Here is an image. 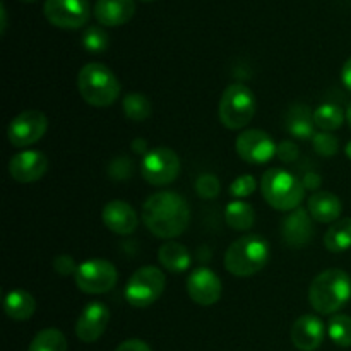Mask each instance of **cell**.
Wrapping results in <instances>:
<instances>
[{"label":"cell","mask_w":351,"mask_h":351,"mask_svg":"<svg viewBox=\"0 0 351 351\" xmlns=\"http://www.w3.org/2000/svg\"><path fill=\"white\" fill-rule=\"evenodd\" d=\"M141 218L154 237L173 240L187 230L191 221V208L177 192H156L143 204Z\"/></svg>","instance_id":"6da1fadb"},{"label":"cell","mask_w":351,"mask_h":351,"mask_svg":"<svg viewBox=\"0 0 351 351\" xmlns=\"http://www.w3.org/2000/svg\"><path fill=\"white\" fill-rule=\"evenodd\" d=\"M351 298V278L343 269H326L312 280L308 302L317 314L335 315Z\"/></svg>","instance_id":"7a4b0ae2"},{"label":"cell","mask_w":351,"mask_h":351,"mask_svg":"<svg viewBox=\"0 0 351 351\" xmlns=\"http://www.w3.org/2000/svg\"><path fill=\"white\" fill-rule=\"evenodd\" d=\"M77 89L88 105L106 108L119 99L122 86L112 69L99 62H91L79 71Z\"/></svg>","instance_id":"3957f363"},{"label":"cell","mask_w":351,"mask_h":351,"mask_svg":"<svg viewBox=\"0 0 351 351\" xmlns=\"http://www.w3.org/2000/svg\"><path fill=\"white\" fill-rule=\"evenodd\" d=\"M271 249L266 239L245 235L237 239L225 252V267L233 276H254L266 267Z\"/></svg>","instance_id":"277c9868"},{"label":"cell","mask_w":351,"mask_h":351,"mask_svg":"<svg viewBox=\"0 0 351 351\" xmlns=\"http://www.w3.org/2000/svg\"><path fill=\"white\" fill-rule=\"evenodd\" d=\"M261 192L267 204L276 211L291 213L300 208L305 187L300 178L283 168H269L261 178Z\"/></svg>","instance_id":"5b68a950"},{"label":"cell","mask_w":351,"mask_h":351,"mask_svg":"<svg viewBox=\"0 0 351 351\" xmlns=\"http://www.w3.org/2000/svg\"><path fill=\"white\" fill-rule=\"evenodd\" d=\"M257 101L252 89L245 84H230L223 91L218 105L219 122L230 130H240L252 122Z\"/></svg>","instance_id":"8992f818"},{"label":"cell","mask_w":351,"mask_h":351,"mask_svg":"<svg viewBox=\"0 0 351 351\" xmlns=\"http://www.w3.org/2000/svg\"><path fill=\"white\" fill-rule=\"evenodd\" d=\"M167 287L165 273L156 266H143L134 271L125 285V300L127 304L136 308H147L160 300Z\"/></svg>","instance_id":"52a82bcc"},{"label":"cell","mask_w":351,"mask_h":351,"mask_svg":"<svg viewBox=\"0 0 351 351\" xmlns=\"http://www.w3.org/2000/svg\"><path fill=\"white\" fill-rule=\"evenodd\" d=\"M74 281L82 293L103 295L117 287L119 271L106 259H88L79 264Z\"/></svg>","instance_id":"ba28073f"},{"label":"cell","mask_w":351,"mask_h":351,"mask_svg":"<svg viewBox=\"0 0 351 351\" xmlns=\"http://www.w3.org/2000/svg\"><path fill=\"white\" fill-rule=\"evenodd\" d=\"M180 173V158L171 147L158 146L149 149L141 163V175L147 184L163 187L177 180Z\"/></svg>","instance_id":"9c48e42d"},{"label":"cell","mask_w":351,"mask_h":351,"mask_svg":"<svg viewBox=\"0 0 351 351\" xmlns=\"http://www.w3.org/2000/svg\"><path fill=\"white\" fill-rule=\"evenodd\" d=\"M43 14L51 26L79 29L91 17V5L88 0H45Z\"/></svg>","instance_id":"30bf717a"},{"label":"cell","mask_w":351,"mask_h":351,"mask_svg":"<svg viewBox=\"0 0 351 351\" xmlns=\"http://www.w3.org/2000/svg\"><path fill=\"white\" fill-rule=\"evenodd\" d=\"M48 129V119L40 110H24L10 120L7 139L14 147H27L43 139Z\"/></svg>","instance_id":"8fae6325"},{"label":"cell","mask_w":351,"mask_h":351,"mask_svg":"<svg viewBox=\"0 0 351 351\" xmlns=\"http://www.w3.org/2000/svg\"><path fill=\"white\" fill-rule=\"evenodd\" d=\"M235 149L243 161L250 165H266L276 156L278 144L261 129H247L239 134Z\"/></svg>","instance_id":"7c38bea8"},{"label":"cell","mask_w":351,"mask_h":351,"mask_svg":"<svg viewBox=\"0 0 351 351\" xmlns=\"http://www.w3.org/2000/svg\"><path fill=\"white\" fill-rule=\"evenodd\" d=\"M187 293L194 304L201 307H211L221 298V280L209 267H197L187 278Z\"/></svg>","instance_id":"4fadbf2b"},{"label":"cell","mask_w":351,"mask_h":351,"mask_svg":"<svg viewBox=\"0 0 351 351\" xmlns=\"http://www.w3.org/2000/svg\"><path fill=\"white\" fill-rule=\"evenodd\" d=\"M47 170L48 160L41 151H21L9 160V175L19 184H33L41 180Z\"/></svg>","instance_id":"5bb4252c"},{"label":"cell","mask_w":351,"mask_h":351,"mask_svg":"<svg viewBox=\"0 0 351 351\" xmlns=\"http://www.w3.org/2000/svg\"><path fill=\"white\" fill-rule=\"evenodd\" d=\"M110 322V308L103 302H91L82 308L75 324V335L82 343L98 341Z\"/></svg>","instance_id":"9a60e30c"},{"label":"cell","mask_w":351,"mask_h":351,"mask_svg":"<svg viewBox=\"0 0 351 351\" xmlns=\"http://www.w3.org/2000/svg\"><path fill=\"white\" fill-rule=\"evenodd\" d=\"M312 216L308 209L297 208L291 211L281 223V235L287 245L291 249H302L307 247L314 235V225H312Z\"/></svg>","instance_id":"2e32d148"},{"label":"cell","mask_w":351,"mask_h":351,"mask_svg":"<svg viewBox=\"0 0 351 351\" xmlns=\"http://www.w3.org/2000/svg\"><path fill=\"white\" fill-rule=\"evenodd\" d=\"M291 343L300 351H315L326 338V326L319 317L305 314L291 326Z\"/></svg>","instance_id":"e0dca14e"},{"label":"cell","mask_w":351,"mask_h":351,"mask_svg":"<svg viewBox=\"0 0 351 351\" xmlns=\"http://www.w3.org/2000/svg\"><path fill=\"white\" fill-rule=\"evenodd\" d=\"M101 219L106 228L117 235H132L139 225L136 209L129 202L119 199L106 202L101 211Z\"/></svg>","instance_id":"ac0fdd59"},{"label":"cell","mask_w":351,"mask_h":351,"mask_svg":"<svg viewBox=\"0 0 351 351\" xmlns=\"http://www.w3.org/2000/svg\"><path fill=\"white\" fill-rule=\"evenodd\" d=\"M93 14L101 26L119 27L132 19L136 14V2L134 0H96Z\"/></svg>","instance_id":"d6986e66"},{"label":"cell","mask_w":351,"mask_h":351,"mask_svg":"<svg viewBox=\"0 0 351 351\" xmlns=\"http://www.w3.org/2000/svg\"><path fill=\"white\" fill-rule=\"evenodd\" d=\"M307 209L311 213L312 219L317 223H335L341 218L343 204L341 199L332 192L317 191L308 197Z\"/></svg>","instance_id":"ffe728a7"},{"label":"cell","mask_w":351,"mask_h":351,"mask_svg":"<svg viewBox=\"0 0 351 351\" xmlns=\"http://www.w3.org/2000/svg\"><path fill=\"white\" fill-rule=\"evenodd\" d=\"M314 112L305 103H295L287 113V130L295 139L307 141L314 137Z\"/></svg>","instance_id":"44dd1931"},{"label":"cell","mask_w":351,"mask_h":351,"mask_svg":"<svg viewBox=\"0 0 351 351\" xmlns=\"http://www.w3.org/2000/svg\"><path fill=\"white\" fill-rule=\"evenodd\" d=\"M158 261L168 273L180 274L191 267L192 257L187 247L173 242V240H168L158 250Z\"/></svg>","instance_id":"7402d4cb"},{"label":"cell","mask_w":351,"mask_h":351,"mask_svg":"<svg viewBox=\"0 0 351 351\" xmlns=\"http://www.w3.org/2000/svg\"><path fill=\"white\" fill-rule=\"evenodd\" d=\"M3 311L12 321H27L36 311V300L26 290H12L3 298Z\"/></svg>","instance_id":"603a6c76"},{"label":"cell","mask_w":351,"mask_h":351,"mask_svg":"<svg viewBox=\"0 0 351 351\" xmlns=\"http://www.w3.org/2000/svg\"><path fill=\"white\" fill-rule=\"evenodd\" d=\"M324 245L329 252H346L351 249V218H339L324 233Z\"/></svg>","instance_id":"cb8c5ba5"},{"label":"cell","mask_w":351,"mask_h":351,"mask_svg":"<svg viewBox=\"0 0 351 351\" xmlns=\"http://www.w3.org/2000/svg\"><path fill=\"white\" fill-rule=\"evenodd\" d=\"M226 225L237 232H249L256 223V211L243 201H232L225 209Z\"/></svg>","instance_id":"d4e9b609"},{"label":"cell","mask_w":351,"mask_h":351,"mask_svg":"<svg viewBox=\"0 0 351 351\" xmlns=\"http://www.w3.org/2000/svg\"><path fill=\"white\" fill-rule=\"evenodd\" d=\"M345 119L346 113H343L341 106L335 105V103H322L314 112V123L322 132L338 130L345 122Z\"/></svg>","instance_id":"484cf974"},{"label":"cell","mask_w":351,"mask_h":351,"mask_svg":"<svg viewBox=\"0 0 351 351\" xmlns=\"http://www.w3.org/2000/svg\"><path fill=\"white\" fill-rule=\"evenodd\" d=\"M122 108L127 119L132 122H144L146 119H149L151 112H153L149 98L143 93H129L123 96Z\"/></svg>","instance_id":"4316f807"},{"label":"cell","mask_w":351,"mask_h":351,"mask_svg":"<svg viewBox=\"0 0 351 351\" xmlns=\"http://www.w3.org/2000/svg\"><path fill=\"white\" fill-rule=\"evenodd\" d=\"M69 345L60 329L47 328L38 332L27 351H67Z\"/></svg>","instance_id":"83f0119b"},{"label":"cell","mask_w":351,"mask_h":351,"mask_svg":"<svg viewBox=\"0 0 351 351\" xmlns=\"http://www.w3.org/2000/svg\"><path fill=\"white\" fill-rule=\"evenodd\" d=\"M328 335L335 345L341 348L351 346V317L345 314L331 315L328 324Z\"/></svg>","instance_id":"f1b7e54d"},{"label":"cell","mask_w":351,"mask_h":351,"mask_svg":"<svg viewBox=\"0 0 351 351\" xmlns=\"http://www.w3.org/2000/svg\"><path fill=\"white\" fill-rule=\"evenodd\" d=\"M110 38L106 31L99 26H91L82 33V47L89 53H101L108 48Z\"/></svg>","instance_id":"f546056e"},{"label":"cell","mask_w":351,"mask_h":351,"mask_svg":"<svg viewBox=\"0 0 351 351\" xmlns=\"http://www.w3.org/2000/svg\"><path fill=\"white\" fill-rule=\"evenodd\" d=\"M195 194L202 199H216L221 192V182L218 180L215 173H202L195 178Z\"/></svg>","instance_id":"4dcf8cb0"},{"label":"cell","mask_w":351,"mask_h":351,"mask_svg":"<svg viewBox=\"0 0 351 351\" xmlns=\"http://www.w3.org/2000/svg\"><path fill=\"white\" fill-rule=\"evenodd\" d=\"M312 146H314L315 153L324 158H329L338 154L339 141L331 132H322L321 130V132H315L314 137H312Z\"/></svg>","instance_id":"1f68e13d"},{"label":"cell","mask_w":351,"mask_h":351,"mask_svg":"<svg viewBox=\"0 0 351 351\" xmlns=\"http://www.w3.org/2000/svg\"><path fill=\"white\" fill-rule=\"evenodd\" d=\"M257 189V180L252 177V175H240L230 185V195L235 197L237 201H242V199L249 197L256 192Z\"/></svg>","instance_id":"d6a6232c"},{"label":"cell","mask_w":351,"mask_h":351,"mask_svg":"<svg viewBox=\"0 0 351 351\" xmlns=\"http://www.w3.org/2000/svg\"><path fill=\"white\" fill-rule=\"evenodd\" d=\"M108 171L112 175V178H115V180H127L130 177V173H132V163L125 156L117 158V160L112 161Z\"/></svg>","instance_id":"836d02e7"},{"label":"cell","mask_w":351,"mask_h":351,"mask_svg":"<svg viewBox=\"0 0 351 351\" xmlns=\"http://www.w3.org/2000/svg\"><path fill=\"white\" fill-rule=\"evenodd\" d=\"M79 264H75L74 257L67 256V254H62V256H57L53 259V269L55 273H58L60 276H71V274H75Z\"/></svg>","instance_id":"e575fe53"},{"label":"cell","mask_w":351,"mask_h":351,"mask_svg":"<svg viewBox=\"0 0 351 351\" xmlns=\"http://www.w3.org/2000/svg\"><path fill=\"white\" fill-rule=\"evenodd\" d=\"M276 156L280 158L283 163H293V161H297L298 156H300V151H298V146L293 141H283V143L278 144Z\"/></svg>","instance_id":"d590c367"},{"label":"cell","mask_w":351,"mask_h":351,"mask_svg":"<svg viewBox=\"0 0 351 351\" xmlns=\"http://www.w3.org/2000/svg\"><path fill=\"white\" fill-rule=\"evenodd\" d=\"M115 351H153V350H151V346L147 345L146 341H143V339H127V341L120 343Z\"/></svg>","instance_id":"8d00e7d4"},{"label":"cell","mask_w":351,"mask_h":351,"mask_svg":"<svg viewBox=\"0 0 351 351\" xmlns=\"http://www.w3.org/2000/svg\"><path fill=\"white\" fill-rule=\"evenodd\" d=\"M302 184H304L305 191L315 192V191H319V187H321L322 180L317 173H312V171H308V173L304 177V180H302Z\"/></svg>","instance_id":"74e56055"},{"label":"cell","mask_w":351,"mask_h":351,"mask_svg":"<svg viewBox=\"0 0 351 351\" xmlns=\"http://www.w3.org/2000/svg\"><path fill=\"white\" fill-rule=\"evenodd\" d=\"M341 81H343V84H345V88L348 89V91H351V57L345 62V65H343Z\"/></svg>","instance_id":"f35d334b"},{"label":"cell","mask_w":351,"mask_h":351,"mask_svg":"<svg viewBox=\"0 0 351 351\" xmlns=\"http://www.w3.org/2000/svg\"><path fill=\"white\" fill-rule=\"evenodd\" d=\"M132 151L137 154H144L146 156L149 153V147H147V143L144 139H134L132 141Z\"/></svg>","instance_id":"ab89813d"},{"label":"cell","mask_w":351,"mask_h":351,"mask_svg":"<svg viewBox=\"0 0 351 351\" xmlns=\"http://www.w3.org/2000/svg\"><path fill=\"white\" fill-rule=\"evenodd\" d=\"M0 16H2V26H0V33H5L7 29V10L5 3H0Z\"/></svg>","instance_id":"60d3db41"},{"label":"cell","mask_w":351,"mask_h":351,"mask_svg":"<svg viewBox=\"0 0 351 351\" xmlns=\"http://www.w3.org/2000/svg\"><path fill=\"white\" fill-rule=\"evenodd\" d=\"M346 120H348V125L351 127V103L348 105V108H346Z\"/></svg>","instance_id":"b9f144b4"},{"label":"cell","mask_w":351,"mask_h":351,"mask_svg":"<svg viewBox=\"0 0 351 351\" xmlns=\"http://www.w3.org/2000/svg\"><path fill=\"white\" fill-rule=\"evenodd\" d=\"M345 153H346V156H348L350 160H351V141L345 146Z\"/></svg>","instance_id":"7bdbcfd3"},{"label":"cell","mask_w":351,"mask_h":351,"mask_svg":"<svg viewBox=\"0 0 351 351\" xmlns=\"http://www.w3.org/2000/svg\"><path fill=\"white\" fill-rule=\"evenodd\" d=\"M21 2H24V3H33V2H36V0H21Z\"/></svg>","instance_id":"ee69618b"},{"label":"cell","mask_w":351,"mask_h":351,"mask_svg":"<svg viewBox=\"0 0 351 351\" xmlns=\"http://www.w3.org/2000/svg\"><path fill=\"white\" fill-rule=\"evenodd\" d=\"M141 2H153V0H141Z\"/></svg>","instance_id":"f6af8a7d"}]
</instances>
